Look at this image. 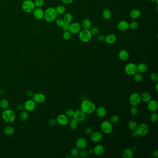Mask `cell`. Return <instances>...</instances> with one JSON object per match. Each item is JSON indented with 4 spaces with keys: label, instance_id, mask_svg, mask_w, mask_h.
Listing matches in <instances>:
<instances>
[{
    "label": "cell",
    "instance_id": "obj_63",
    "mask_svg": "<svg viewBox=\"0 0 158 158\" xmlns=\"http://www.w3.org/2000/svg\"><path fill=\"white\" fill-rule=\"evenodd\" d=\"M151 2H155L157 0H149Z\"/></svg>",
    "mask_w": 158,
    "mask_h": 158
},
{
    "label": "cell",
    "instance_id": "obj_48",
    "mask_svg": "<svg viewBox=\"0 0 158 158\" xmlns=\"http://www.w3.org/2000/svg\"><path fill=\"white\" fill-rule=\"evenodd\" d=\"M79 155L80 157L83 158H86L88 157V153L87 151L84 150V149L81 150V151H79Z\"/></svg>",
    "mask_w": 158,
    "mask_h": 158
},
{
    "label": "cell",
    "instance_id": "obj_56",
    "mask_svg": "<svg viewBox=\"0 0 158 158\" xmlns=\"http://www.w3.org/2000/svg\"><path fill=\"white\" fill-rule=\"evenodd\" d=\"M152 155L153 156V158H158V150L156 149L153 151Z\"/></svg>",
    "mask_w": 158,
    "mask_h": 158
},
{
    "label": "cell",
    "instance_id": "obj_6",
    "mask_svg": "<svg viewBox=\"0 0 158 158\" xmlns=\"http://www.w3.org/2000/svg\"><path fill=\"white\" fill-rule=\"evenodd\" d=\"M100 128L103 132L106 134L111 133L113 129V127L112 123L109 121H103L101 124Z\"/></svg>",
    "mask_w": 158,
    "mask_h": 158
},
{
    "label": "cell",
    "instance_id": "obj_33",
    "mask_svg": "<svg viewBox=\"0 0 158 158\" xmlns=\"http://www.w3.org/2000/svg\"><path fill=\"white\" fill-rule=\"evenodd\" d=\"M63 19L64 20V22L70 23L73 19V16L71 13H68L64 15Z\"/></svg>",
    "mask_w": 158,
    "mask_h": 158
},
{
    "label": "cell",
    "instance_id": "obj_16",
    "mask_svg": "<svg viewBox=\"0 0 158 158\" xmlns=\"http://www.w3.org/2000/svg\"><path fill=\"white\" fill-rule=\"evenodd\" d=\"M32 13L34 17L37 20H41L44 17V10L40 7L35 8Z\"/></svg>",
    "mask_w": 158,
    "mask_h": 158
},
{
    "label": "cell",
    "instance_id": "obj_38",
    "mask_svg": "<svg viewBox=\"0 0 158 158\" xmlns=\"http://www.w3.org/2000/svg\"><path fill=\"white\" fill-rule=\"evenodd\" d=\"M133 76V79L136 82H140L142 80L143 77L141 73H140L139 72H136Z\"/></svg>",
    "mask_w": 158,
    "mask_h": 158
},
{
    "label": "cell",
    "instance_id": "obj_5",
    "mask_svg": "<svg viewBox=\"0 0 158 158\" xmlns=\"http://www.w3.org/2000/svg\"><path fill=\"white\" fill-rule=\"evenodd\" d=\"M92 36L89 30H81V31L79 32L78 37L79 40L82 42L84 43L89 42L92 39Z\"/></svg>",
    "mask_w": 158,
    "mask_h": 158
},
{
    "label": "cell",
    "instance_id": "obj_34",
    "mask_svg": "<svg viewBox=\"0 0 158 158\" xmlns=\"http://www.w3.org/2000/svg\"><path fill=\"white\" fill-rule=\"evenodd\" d=\"M79 149L77 148H72L70 151L71 155L72 157H74L75 158H79V157L78 156L79 155Z\"/></svg>",
    "mask_w": 158,
    "mask_h": 158
},
{
    "label": "cell",
    "instance_id": "obj_45",
    "mask_svg": "<svg viewBox=\"0 0 158 158\" xmlns=\"http://www.w3.org/2000/svg\"><path fill=\"white\" fill-rule=\"evenodd\" d=\"M150 78L152 81L158 83V74L157 73H152L150 75Z\"/></svg>",
    "mask_w": 158,
    "mask_h": 158
},
{
    "label": "cell",
    "instance_id": "obj_11",
    "mask_svg": "<svg viewBox=\"0 0 158 158\" xmlns=\"http://www.w3.org/2000/svg\"><path fill=\"white\" fill-rule=\"evenodd\" d=\"M125 71L126 73L129 76H133L137 72L136 65L132 63L126 64L125 67Z\"/></svg>",
    "mask_w": 158,
    "mask_h": 158
},
{
    "label": "cell",
    "instance_id": "obj_2",
    "mask_svg": "<svg viewBox=\"0 0 158 158\" xmlns=\"http://www.w3.org/2000/svg\"><path fill=\"white\" fill-rule=\"evenodd\" d=\"M2 117L3 120L7 123H13L16 118L15 112L9 109H4L2 114Z\"/></svg>",
    "mask_w": 158,
    "mask_h": 158
},
{
    "label": "cell",
    "instance_id": "obj_62",
    "mask_svg": "<svg viewBox=\"0 0 158 158\" xmlns=\"http://www.w3.org/2000/svg\"><path fill=\"white\" fill-rule=\"evenodd\" d=\"M65 157H66V158H72V156H71H71H69V155L66 156Z\"/></svg>",
    "mask_w": 158,
    "mask_h": 158
},
{
    "label": "cell",
    "instance_id": "obj_14",
    "mask_svg": "<svg viewBox=\"0 0 158 158\" xmlns=\"http://www.w3.org/2000/svg\"><path fill=\"white\" fill-rule=\"evenodd\" d=\"M46 97L44 94L41 93H35L32 96V100L36 104H42L46 101Z\"/></svg>",
    "mask_w": 158,
    "mask_h": 158
},
{
    "label": "cell",
    "instance_id": "obj_3",
    "mask_svg": "<svg viewBox=\"0 0 158 158\" xmlns=\"http://www.w3.org/2000/svg\"><path fill=\"white\" fill-rule=\"evenodd\" d=\"M58 15L56 9L53 7H50L45 11L44 17L47 22H52L56 19Z\"/></svg>",
    "mask_w": 158,
    "mask_h": 158
},
{
    "label": "cell",
    "instance_id": "obj_10",
    "mask_svg": "<svg viewBox=\"0 0 158 158\" xmlns=\"http://www.w3.org/2000/svg\"><path fill=\"white\" fill-rule=\"evenodd\" d=\"M24 108L26 111L32 112L35 110L36 106V104L33 100L29 99L25 101L24 104Z\"/></svg>",
    "mask_w": 158,
    "mask_h": 158
},
{
    "label": "cell",
    "instance_id": "obj_7",
    "mask_svg": "<svg viewBox=\"0 0 158 158\" xmlns=\"http://www.w3.org/2000/svg\"><path fill=\"white\" fill-rule=\"evenodd\" d=\"M149 130V128L148 125L143 123L137 126L136 130L139 136H145L148 133Z\"/></svg>",
    "mask_w": 158,
    "mask_h": 158
},
{
    "label": "cell",
    "instance_id": "obj_27",
    "mask_svg": "<svg viewBox=\"0 0 158 158\" xmlns=\"http://www.w3.org/2000/svg\"><path fill=\"white\" fill-rule=\"evenodd\" d=\"M81 26L84 29L89 30L92 27L91 21L88 19H85L82 22Z\"/></svg>",
    "mask_w": 158,
    "mask_h": 158
},
{
    "label": "cell",
    "instance_id": "obj_15",
    "mask_svg": "<svg viewBox=\"0 0 158 158\" xmlns=\"http://www.w3.org/2000/svg\"><path fill=\"white\" fill-rule=\"evenodd\" d=\"M87 146V141L84 137H80L76 141V146L80 150L85 149Z\"/></svg>",
    "mask_w": 158,
    "mask_h": 158
},
{
    "label": "cell",
    "instance_id": "obj_25",
    "mask_svg": "<svg viewBox=\"0 0 158 158\" xmlns=\"http://www.w3.org/2000/svg\"><path fill=\"white\" fill-rule=\"evenodd\" d=\"M122 155L124 158H132L133 155V150L131 148H126L123 151Z\"/></svg>",
    "mask_w": 158,
    "mask_h": 158
},
{
    "label": "cell",
    "instance_id": "obj_1",
    "mask_svg": "<svg viewBox=\"0 0 158 158\" xmlns=\"http://www.w3.org/2000/svg\"><path fill=\"white\" fill-rule=\"evenodd\" d=\"M96 109V105L93 102L89 100H85L82 101L81 104V110L86 115L93 113Z\"/></svg>",
    "mask_w": 158,
    "mask_h": 158
},
{
    "label": "cell",
    "instance_id": "obj_51",
    "mask_svg": "<svg viewBox=\"0 0 158 158\" xmlns=\"http://www.w3.org/2000/svg\"><path fill=\"white\" fill-rule=\"evenodd\" d=\"M70 23H66L64 22V24L62 26V29L65 31H69L70 26Z\"/></svg>",
    "mask_w": 158,
    "mask_h": 158
},
{
    "label": "cell",
    "instance_id": "obj_20",
    "mask_svg": "<svg viewBox=\"0 0 158 158\" xmlns=\"http://www.w3.org/2000/svg\"><path fill=\"white\" fill-rule=\"evenodd\" d=\"M93 152L96 155L101 156L104 153V146L100 144L97 145L93 149Z\"/></svg>",
    "mask_w": 158,
    "mask_h": 158
},
{
    "label": "cell",
    "instance_id": "obj_31",
    "mask_svg": "<svg viewBox=\"0 0 158 158\" xmlns=\"http://www.w3.org/2000/svg\"><path fill=\"white\" fill-rule=\"evenodd\" d=\"M102 16L104 20H109L112 16L111 12L108 9H105L103 11Z\"/></svg>",
    "mask_w": 158,
    "mask_h": 158
},
{
    "label": "cell",
    "instance_id": "obj_26",
    "mask_svg": "<svg viewBox=\"0 0 158 158\" xmlns=\"http://www.w3.org/2000/svg\"><path fill=\"white\" fill-rule=\"evenodd\" d=\"M141 96V101L145 102V103H148V101H150L152 99V96L148 92H143L140 95Z\"/></svg>",
    "mask_w": 158,
    "mask_h": 158
},
{
    "label": "cell",
    "instance_id": "obj_23",
    "mask_svg": "<svg viewBox=\"0 0 158 158\" xmlns=\"http://www.w3.org/2000/svg\"><path fill=\"white\" fill-rule=\"evenodd\" d=\"M116 36L114 34L110 33L107 35L106 37H105V41L108 44H111L114 43L116 41Z\"/></svg>",
    "mask_w": 158,
    "mask_h": 158
},
{
    "label": "cell",
    "instance_id": "obj_9",
    "mask_svg": "<svg viewBox=\"0 0 158 158\" xmlns=\"http://www.w3.org/2000/svg\"><path fill=\"white\" fill-rule=\"evenodd\" d=\"M73 118L78 121V122H83L85 121L86 119V114L81 109H77L75 111Z\"/></svg>",
    "mask_w": 158,
    "mask_h": 158
},
{
    "label": "cell",
    "instance_id": "obj_55",
    "mask_svg": "<svg viewBox=\"0 0 158 158\" xmlns=\"http://www.w3.org/2000/svg\"><path fill=\"white\" fill-rule=\"evenodd\" d=\"M26 95L29 97H32V96H33V95H34V93H33V92H32V91L29 90V91H28L27 92Z\"/></svg>",
    "mask_w": 158,
    "mask_h": 158
},
{
    "label": "cell",
    "instance_id": "obj_57",
    "mask_svg": "<svg viewBox=\"0 0 158 158\" xmlns=\"http://www.w3.org/2000/svg\"><path fill=\"white\" fill-rule=\"evenodd\" d=\"M62 2L65 4H70L73 3L74 0H61Z\"/></svg>",
    "mask_w": 158,
    "mask_h": 158
},
{
    "label": "cell",
    "instance_id": "obj_44",
    "mask_svg": "<svg viewBox=\"0 0 158 158\" xmlns=\"http://www.w3.org/2000/svg\"><path fill=\"white\" fill-rule=\"evenodd\" d=\"M138 27V23L136 21H133L129 24V27L132 30L136 29Z\"/></svg>",
    "mask_w": 158,
    "mask_h": 158
},
{
    "label": "cell",
    "instance_id": "obj_12",
    "mask_svg": "<svg viewBox=\"0 0 158 158\" xmlns=\"http://www.w3.org/2000/svg\"><path fill=\"white\" fill-rule=\"evenodd\" d=\"M57 122L61 126H66L69 121V117L64 114H60L56 119Z\"/></svg>",
    "mask_w": 158,
    "mask_h": 158
},
{
    "label": "cell",
    "instance_id": "obj_53",
    "mask_svg": "<svg viewBox=\"0 0 158 158\" xmlns=\"http://www.w3.org/2000/svg\"><path fill=\"white\" fill-rule=\"evenodd\" d=\"M85 133L87 134H91L93 133V129L91 127H87L85 129Z\"/></svg>",
    "mask_w": 158,
    "mask_h": 158
},
{
    "label": "cell",
    "instance_id": "obj_30",
    "mask_svg": "<svg viewBox=\"0 0 158 158\" xmlns=\"http://www.w3.org/2000/svg\"><path fill=\"white\" fill-rule=\"evenodd\" d=\"M15 129L12 126H6L4 129V133L7 136H11L15 133Z\"/></svg>",
    "mask_w": 158,
    "mask_h": 158
},
{
    "label": "cell",
    "instance_id": "obj_42",
    "mask_svg": "<svg viewBox=\"0 0 158 158\" xmlns=\"http://www.w3.org/2000/svg\"><path fill=\"white\" fill-rule=\"evenodd\" d=\"M150 119L151 121L153 122H156L158 121V115L157 113L153 112L150 115Z\"/></svg>",
    "mask_w": 158,
    "mask_h": 158
},
{
    "label": "cell",
    "instance_id": "obj_43",
    "mask_svg": "<svg viewBox=\"0 0 158 158\" xmlns=\"http://www.w3.org/2000/svg\"><path fill=\"white\" fill-rule=\"evenodd\" d=\"M63 38L64 40H70L72 38V33L69 31H65L63 35Z\"/></svg>",
    "mask_w": 158,
    "mask_h": 158
},
{
    "label": "cell",
    "instance_id": "obj_22",
    "mask_svg": "<svg viewBox=\"0 0 158 158\" xmlns=\"http://www.w3.org/2000/svg\"><path fill=\"white\" fill-rule=\"evenodd\" d=\"M136 68H137V72L141 74L146 73L148 70V65L146 64L143 63H140L137 65H136Z\"/></svg>",
    "mask_w": 158,
    "mask_h": 158
},
{
    "label": "cell",
    "instance_id": "obj_18",
    "mask_svg": "<svg viewBox=\"0 0 158 158\" xmlns=\"http://www.w3.org/2000/svg\"><path fill=\"white\" fill-rule=\"evenodd\" d=\"M103 139V134L102 133L98 132L96 131L94 132L91 134V139L94 142H99L101 141Z\"/></svg>",
    "mask_w": 158,
    "mask_h": 158
},
{
    "label": "cell",
    "instance_id": "obj_37",
    "mask_svg": "<svg viewBox=\"0 0 158 158\" xmlns=\"http://www.w3.org/2000/svg\"><path fill=\"white\" fill-rule=\"evenodd\" d=\"M56 10L58 15H62L65 12L66 8L64 5H59L56 7Z\"/></svg>",
    "mask_w": 158,
    "mask_h": 158
},
{
    "label": "cell",
    "instance_id": "obj_28",
    "mask_svg": "<svg viewBox=\"0 0 158 158\" xmlns=\"http://www.w3.org/2000/svg\"><path fill=\"white\" fill-rule=\"evenodd\" d=\"M129 15L131 18L133 19H137L141 16V11L138 9H134L133 10H131L129 14Z\"/></svg>",
    "mask_w": 158,
    "mask_h": 158
},
{
    "label": "cell",
    "instance_id": "obj_32",
    "mask_svg": "<svg viewBox=\"0 0 158 158\" xmlns=\"http://www.w3.org/2000/svg\"><path fill=\"white\" fill-rule=\"evenodd\" d=\"M20 120L22 121H27L28 117H29V115L28 113V112L27 111H23L22 110L20 113L19 116Z\"/></svg>",
    "mask_w": 158,
    "mask_h": 158
},
{
    "label": "cell",
    "instance_id": "obj_8",
    "mask_svg": "<svg viewBox=\"0 0 158 158\" xmlns=\"http://www.w3.org/2000/svg\"><path fill=\"white\" fill-rule=\"evenodd\" d=\"M140 95L138 93H133L131 94L129 98V102L131 106H137L141 103Z\"/></svg>",
    "mask_w": 158,
    "mask_h": 158
},
{
    "label": "cell",
    "instance_id": "obj_60",
    "mask_svg": "<svg viewBox=\"0 0 158 158\" xmlns=\"http://www.w3.org/2000/svg\"><path fill=\"white\" fill-rule=\"evenodd\" d=\"M155 89H156V92H158V83H157V84H156V85Z\"/></svg>",
    "mask_w": 158,
    "mask_h": 158
},
{
    "label": "cell",
    "instance_id": "obj_58",
    "mask_svg": "<svg viewBox=\"0 0 158 158\" xmlns=\"http://www.w3.org/2000/svg\"><path fill=\"white\" fill-rule=\"evenodd\" d=\"M131 135H132V137H134V138L135 137H138L139 136L138 134L137 133V132H136V130H133V132H132V133H131Z\"/></svg>",
    "mask_w": 158,
    "mask_h": 158
},
{
    "label": "cell",
    "instance_id": "obj_50",
    "mask_svg": "<svg viewBox=\"0 0 158 158\" xmlns=\"http://www.w3.org/2000/svg\"><path fill=\"white\" fill-rule=\"evenodd\" d=\"M47 123L48 125L50 126H54L57 123L56 120L55 119L52 118L49 119Z\"/></svg>",
    "mask_w": 158,
    "mask_h": 158
},
{
    "label": "cell",
    "instance_id": "obj_13",
    "mask_svg": "<svg viewBox=\"0 0 158 158\" xmlns=\"http://www.w3.org/2000/svg\"><path fill=\"white\" fill-rule=\"evenodd\" d=\"M81 25L78 22H74L70 24L69 31L72 34L75 35L79 33L81 30Z\"/></svg>",
    "mask_w": 158,
    "mask_h": 158
},
{
    "label": "cell",
    "instance_id": "obj_29",
    "mask_svg": "<svg viewBox=\"0 0 158 158\" xmlns=\"http://www.w3.org/2000/svg\"><path fill=\"white\" fill-rule=\"evenodd\" d=\"M68 125L69 126V128L71 129L74 130L77 129L78 126V121H77V120L74 119V118L71 119L69 121Z\"/></svg>",
    "mask_w": 158,
    "mask_h": 158
},
{
    "label": "cell",
    "instance_id": "obj_46",
    "mask_svg": "<svg viewBox=\"0 0 158 158\" xmlns=\"http://www.w3.org/2000/svg\"><path fill=\"white\" fill-rule=\"evenodd\" d=\"M34 3H35V7H41L44 5V0H35Z\"/></svg>",
    "mask_w": 158,
    "mask_h": 158
},
{
    "label": "cell",
    "instance_id": "obj_21",
    "mask_svg": "<svg viewBox=\"0 0 158 158\" xmlns=\"http://www.w3.org/2000/svg\"><path fill=\"white\" fill-rule=\"evenodd\" d=\"M119 59L123 61H125L128 60L129 57V52L125 50H121L118 53Z\"/></svg>",
    "mask_w": 158,
    "mask_h": 158
},
{
    "label": "cell",
    "instance_id": "obj_35",
    "mask_svg": "<svg viewBox=\"0 0 158 158\" xmlns=\"http://www.w3.org/2000/svg\"><path fill=\"white\" fill-rule=\"evenodd\" d=\"M9 106V103L7 99H3L0 101V107L3 109H5L8 108Z\"/></svg>",
    "mask_w": 158,
    "mask_h": 158
},
{
    "label": "cell",
    "instance_id": "obj_52",
    "mask_svg": "<svg viewBox=\"0 0 158 158\" xmlns=\"http://www.w3.org/2000/svg\"><path fill=\"white\" fill-rule=\"evenodd\" d=\"M96 40L98 42H103L105 40V37L103 35H99L96 37Z\"/></svg>",
    "mask_w": 158,
    "mask_h": 158
},
{
    "label": "cell",
    "instance_id": "obj_36",
    "mask_svg": "<svg viewBox=\"0 0 158 158\" xmlns=\"http://www.w3.org/2000/svg\"><path fill=\"white\" fill-rule=\"evenodd\" d=\"M137 126H138V125H137V122L134 120H131L129 121L128 123V127L132 131L136 130Z\"/></svg>",
    "mask_w": 158,
    "mask_h": 158
},
{
    "label": "cell",
    "instance_id": "obj_49",
    "mask_svg": "<svg viewBox=\"0 0 158 158\" xmlns=\"http://www.w3.org/2000/svg\"><path fill=\"white\" fill-rule=\"evenodd\" d=\"M64 20L62 18H58L56 20V25L59 27H62V26L64 24Z\"/></svg>",
    "mask_w": 158,
    "mask_h": 158
},
{
    "label": "cell",
    "instance_id": "obj_17",
    "mask_svg": "<svg viewBox=\"0 0 158 158\" xmlns=\"http://www.w3.org/2000/svg\"><path fill=\"white\" fill-rule=\"evenodd\" d=\"M148 109L152 112H155L158 108V102L155 100H152L148 103Z\"/></svg>",
    "mask_w": 158,
    "mask_h": 158
},
{
    "label": "cell",
    "instance_id": "obj_41",
    "mask_svg": "<svg viewBox=\"0 0 158 158\" xmlns=\"http://www.w3.org/2000/svg\"><path fill=\"white\" fill-rule=\"evenodd\" d=\"M74 114H75V111L72 109H67L66 110V111H65V115L68 117H73Z\"/></svg>",
    "mask_w": 158,
    "mask_h": 158
},
{
    "label": "cell",
    "instance_id": "obj_59",
    "mask_svg": "<svg viewBox=\"0 0 158 158\" xmlns=\"http://www.w3.org/2000/svg\"><path fill=\"white\" fill-rule=\"evenodd\" d=\"M88 153L89 154H92L94 153L93 150L92 149H89L88 151Z\"/></svg>",
    "mask_w": 158,
    "mask_h": 158
},
{
    "label": "cell",
    "instance_id": "obj_39",
    "mask_svg": "<svg viewBox=\"0 0 158 158\" xmlns=\"http://www.w3.org/2000/svg\"><path fill=\"white\" fill-rule=\"evenodd\" d=\"M119 120H120V117L116 115H114L112 116L109 118V121L113 123H117L119 121Z\"/></svg>",
    "mask_w": 158,
    "mask_h": 158
},
{
    "label": "cell",
    "instance_id": "obj_54",
    "mask_svg": "<svg viewBox=\"0 0 158 158\" xmlns=\"http://www.w3.org/2000/svg\"><path fill=\"white\" fill-rule=\"evenodd\" d=\"M16 109L18 111H21L24 109V105L21 104H19L17 105L16 106Z\"/></svg>",
    "mask_w": 158,
    "mask_h": 158
},
{
    "label": "cell",
    "instance_id": "obj_47",
    "mask_svg": "<svg viewBox=\"0 0 158 158\" xmlns=\"http://www.w3.org/2000/svg\"><path fill=\"white\" fill-rule=\"evenodd\" d=\"M130 113L132 115L135 116L138 113V109L136 106H132L131 108H130Z\"/></svg>",
    "mask_w": 158,
    "mask_h": 158
},
{
    "label": "cell",
    "instance_id": "obj_19",
    "mask_svg": "<svg viewBox=\"0 0 158 158\" xmlns=\"http://www.w3.org/2000/svg\"><path fill=\"white\" fill-rule=\"evenodd\" d=\"M117 28L121 31H126L129 29V24L128 22L125 20H121L118 23L117 25Z\"/></svg>",
    "mask_w": 158,
    "mask_h": 158
},
{
    "label": "cell",
    "instance_id": "obj_24",
    "mask_svg": "<svg viewBox=\"0 0 158 158\" xmlns=\"http://www.w3.org/2000/svg\"><path fill=\"white\" fill-rule=\"evenodd\" d=\"M96 110L97 116L100 118H103L106 115V109L104 107H99Z\"/></svg>",
    "mask_w": 158,
    "mask_h": 158
},
{
    "label": "cell",
    "instance_id": "obj_4",
    "mask_svg": "<svg viewBox=\"0 0 158 158\" xmlns=\"http://www.w3.org/2000/svg\"><path fill=\"white\" fill-rule=\"evenodd\" d=\"M22 8L23 10L26 13H31L35 8L34 2L31 0H25L22 3Z\"/></svg>",
    "mask_w": 158,
    "mask_h": 158
},
{
    "label": "cell",
    "instance_id": "obj_61",
    "mask_svg": "<svg viewBox=\"0 0 158 158\" xmlns=\"http://www.w3.org/2000/svg\"><path fill=\"white\" fill-rule=\"evenodd\" d=\"M3 91H2V90H0V95L1 96V95H3Z\"/></svg>",
    "mask_w": 158,
    "mask_h": 158
},
{
    "label": "cell",
    "instance_id": "obj_40",
    "mask_svg": "<svg viewBox=\"0 0 158 158\" xmlns=\"http://www.w3.org/2000/svg\"><path fill=\"white\" fill-rule=\"evenodd\" d=\"M89 30V32L92 34V36H96L99 33V30L98 27H91Z\"/></svg>",
    "mask_w": 158,
    "mask_h": 158
}]
</instances>
